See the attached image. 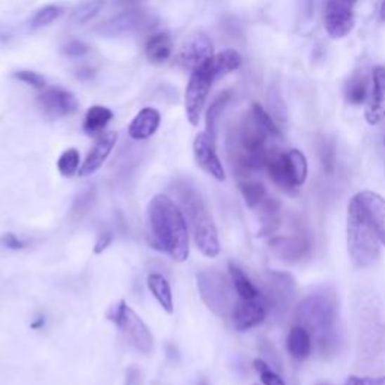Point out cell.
I'll use <instances>...</instances> for the list:
<instances>
[{"label": "cell", "mask_w": 385, "mask_h": 385, "mask_svg": "<svg viewBox=\"0 0 385 385\" xmlns=\"http://www.w3.org/2000/svg\"><path fill=\"white\" fill-rule=\"evenodd\" d=\"M296 325L306 328L322 355L334 354L340 344L339 301L336 294L322 289L307 295L295 312Z\"/></svg>", "instance_id": "6da1fadb"}, {"label": "cell", "mask_w": 385, "mask_h": 385, "mask_svg": "<svg viewBox=\"0 0 385 385\" xmlns=\"http://www.w3.org/2000/svg\"><path fill=\"white\" fill-rule=\"evenodd\" d=\"M148 221L157 244L175 262L190 256L188 223L176 203L166 195H155L148 205Z\"/></svg>", "instance_id": "7a4b0ae2"}, {"label": "cell", "mask_w": 385, "mask_h": 385, "mask_svg": "<svg viewBox=\"0 0 385 385\" xmlns=\"http://www.w3.org/2000/svg\"><path fill=\"white\" fill-rule=\"evenodd\" d=\"M175 192L181 209H183L187 218L188 228L191 229L196 247L207 258H216L220 253L218 232L212 217L209 216L205 202L202 200L196 188L185 183V181H179L175 184Z\"/></svg>", "instance_id": "3957f363"}, {"label": "cell", "mask_w": 385, "mask_h": 385, "mask_svg": "<svg viewBox=\"0 0 385 385\" xmlns=\"http://www.w3.org/2000/svg\"><path fill=\"white\" fill-rule=\"evenodd\" d=\"M346 235L349 258L358 268H367L379 259V238L355 196L348 207Z\"/></svg>", "instance_id": "277c9868"}, {"label": "cell", "mask_w": 385, "mask_h": 385, "mask_svg": "<svg viewBox=\"0 0 385 385\" xmlns=\"http://www.w3.org/2000/svg\"><path fill=\"white\" fill-rule=\"evenodd\" d=\"M197 289L202 301L214 315L220 318L232 316L237 301L233 298V285L226 275L214 270L202 271L197 274Z\"/></svg>", "instance_id": "5b68a950"}, {"label": "cell", "mask_w": 385, "mask_h": 385, "mask_svg": "<svg viewBox=\"0 0 385 385\" xmlns=\"http://www.w3.org/2000/svg\"><path fill=\"white\" fill-rule=\"evenodd\" d=\"M107 319L113 322L117 328L130 340V344L142 354H151L154 349V337L151 329L143 322L142 318L138 316L134 310L128 306L125 301H119L115 304Z\"/></svg>", "instance_id": "8992f818"}, {"label": "cell", "mask_w": 385, "mask_h": 385, "mask_svg": "<svg viewBox=\"0 0 385 385\" xmlns=\"http://www.w3.org/2000/svg\"><path fill=\"white\" fill-rule=\"evenodd\" d=\"M378 307L372 299L360 307V348L370 358L381 357L385 349V325Z\"/></svg>", "instance_id": "52a82bcc"}, {"label": "cell", "mask_w": 385, "mask_h": 385, "mask_svg": "<svg viewBox=\"0 0 385 385\" xmlns=\"http://www.w3.org/2000/svg\"><path fill=\"white\" fill-rule=\"evenodd\" d=\"M214 81H216V79H214V74L211 70V60L207 65H203L191 72V77L185 91V113L188 122L192 126L199 125L202 109L203 105H205L207 96Z\"/></svg>", "instance_id": "ba28073f"}, {"label": "cell", "mask_w": 385, "mask_h": 385, "mask_svg": "<svg viewBox=\"0 0 385 385\" xmlns=\"http://www.w3.org/2000/svg\"><path fill=\"white\" fill-rule=\"evenodd\" d=\"M295 280L287 273H270L265 280V301L275 315L283 316L292 306Z\"/></svg>", "instance_id": "9c48e42d"}, {"label": "cell", "mask_w": 385, "mask_h": 385, "mask_svg": "<svg viewBox=\"0 0 385 385\" xmlns=\"http://www.w3.org/2000/svg\"><path fill=\"white\" fill-rule=\"evenodd\" d=\"M157 23V20L152 14L146 11H125V13L109 18L104 23H100L95 27V32H98L103 37H121L133 34L137 30H143L152 27Z\"/></svg>", "instance_id": "30bf717a"}, {"label": "cell", "mask_w": 385, "mask_h": 385, "mask_svg": "<svg viewBox=\"0 0 385 385\" xmlns=\"http://www.w3.org/2000/svg\"><path fill=\"white\" fill-rule=\"evenodd\" d=\"M354 5L349 0H327L324 6V27L331 38H345L354 29Z\"/></svg>", "instance_id": "8fae6325"}, {"label": "cell", "mask_w": 385, "mask_h": 385, "mask_svg": "<svg viewBox=\"0 0 385 385\" xmlns=\"http://www.w3.org/2000/svg\"><path fill=\"white\" fill-rule=\"evenodd\" d=\"M192 151H195L196 163L203 172H207L217 181L226 179V174H224L216 149V138L211 137L207 131L199 133L195 138V143H192Z\"/></svg>", "instance_id": "7c38bea8"}, {"label": "cell", "mask_w": 385, "mask_h": 385, "mask_svg": "<svg viewBox=\"0 0 385 385\" xmlns=\"http://www.w3.org/2000/svg\"><path fill=\"white\" fill-rule=\"evenodd\" d=\"M39 109L47 119H59L72 113L79 109V103L71 92L59 88H50L38 96Z\"/></svg>", "instance_id": "4fadbf2b"}, {"label": "cell", "mask_w": 385, "mask_h": 385, "mask_svg": "<svg viewBox=\"0 0 385 385\" xmlns=\"http://www.w3.org/2000/svg\"><path fill=\"white\" fill-rule=\"evenodd\" d=\"M214 58V47L211 39L203 34L190 35L179 50V63L184 68L195 71Z\"/></svg>", "instance_id": "5bb4252c"}, {"label": "cell", "mask_w": 385, "mask_h": 385, "mask_svg": "<svg viewBox=\"0 0 385 385\" xmlns=\"http://www.w3.org/2000/svg\"><path fill=\"white\" fill-rule=\"evenodd\" d=\"M266 313H268V306H266L263 295L253 299L240 298V301L235 304L230 319L235 329L249 331L262 324L266 318Z\"/></svg>", "instance_id": "9a60e30c"}, {"label": "cell", "mask_w": 385, "mask_h": 385, "mask_svg": "<svg viewBox=\"0 0 385 385\" xmlns=\"http://www.w3.org/2000/svg\"><path fill=\"white\" fill-rule=\"evenodd\" d=\"M270 247L275 256L285 262H299L312 252V241L306 235H292V237H277L270 241Z\"/></svg>", "instance_id": "2e32d148"}, {"label": "cell", "mask_w": 385, "mask_h": 385, "mask_svg": "<svg viewBox=\"0 0 385 385\" xmlns=\"http://www.w3.org/2000/svg\"><path fill=\"white\" fill-rule=\"evenodd\" d=\"M265 170L268 172L273 183L283 192H286V195H291V196L298 195L299 188L294 184L291 172H289L286 152L277 151V149H271V151H268V157H266V162H265Z\"/></svg>", "instance_id": "e0dca14e"}, {"label": "cell", "mask_w": 385, "mask_h": 385, "mask_svg": "<svg viewBox=\"0 0 385 385\" xmlns=\"http://www.w3.org/2000/svg\"><path fill=\"white\" fill-rule=\"evenodd\" d=\"M355 197L366 212L377 237L385 245V199L373 191H361Z\"/></svg>", "instance_id": "ac0fdd59"}, {"label": "cell", "mask_w": 385, "mask_h": 385, "mask_svg": "<svg viewBox=\"0 0 385 385\" xmlns=\"http://www.w3.org/2000/svg\"><path fill=\"white\" fill-rule=\"evenodd\" d=\"M116 142H117V133L110 131L100 136L98 141L95 142L93 148L91 149V152L88 154L86 159H84V163L81 164L79 170V176L86 178L93 175L95 172H98L101 166L105 163L107 157L110 155Z\"/></svg>", "instance_id": "d6986e66"}, {"label": "cell", "mask_w": 385, "mask_h": 385, "mask_svg": "<svg viewBox=\"0 0 385 385\" xmlns=\"http://www.w3.org/2000/svg\"><path fill=\"white\" fill-rule=\"evenodd\" d=\"M372 100L365 112L369 125H379L385 119V65L373 68Z\"/></svg>", "instance_id": "ffe728a7"}, {"label": "cell", "mask_w": 385, "mask_h": 385, "mask_svg": "<svg viewBox=\"0 0 385 385\" xmlns=\"http://www.w3.org/2000/svg\"><path fill=\"white\" fill-rule=\"evenodd\" d=\"M159 122H162V116H159L158 110L152 109V107H145L128 126V134L134 141H146L157 133Z\"/></svg>", "instance_id": "44dd1931"}, {"label": "cell", "mask_w": 385, "mask_h": 385, "mask_svg": "<svg viewBox=\"0 0 385 385\" xmlns=\"http://www.w3.org/2000/svg\"><path fill=\"white\" fill-rule=\"evenodd\" d=\"M286 348L289 355L296 361H304L313 351V340L308 331L301 325H295L289 331L286 337Z\"/></svg>", "instance_id": "7402d4cb"}, {"label": "cell", "mask_w": 385, "mask_h": 385, "mask_svg": "<svg viewBox=\"0 0 385 385\" xmlns=\"http://www.w3.org/2000/svg\"><path fill=\"white\" fill-rule=\"evenodd\" d=\"M280 202L275 197L266 196V199L261 203V205L256 208L259 212V218H261V235L265 237V235H273L280 226Z\"/></svg>", "instance_id": "603a6c76"}, {"label": "cell", "mask_w": 385, "mask_h": 385, "mask_svg": "<svg viewBox=\"0 0 385 385\" xmlns=\"http://www.w3.org/2000/svg\"><path fill=\"white\" fill-rule=\"evenodd\" d=\"M172 38H170L167 34H155L151 38L148 39L145 53L148 60L154 63V65H162L169 58L172 56Z\"/></svg>", "instance_id": "cb8c5ba5"}, {"label": "cell", "mask_w": 385, "mask_h": 385, "mask_svg": "<svg viewBox=\"0 0 385 385\" xmlns=\"http://www.w3.org/2000/svg\"><path fill=\"white\" fill-rule=\"evenodd\" d=\"M148 289L151 291L154 298L158 301V304L163 307L164 312L169 315L174 313V295H172V287L167 279L162 274H149L146 279Z\"/></svg>", "instance_id": "d4e9b609"}, {"label": "cell", "mask_w": 385, "mask_h": 385, "mask_svg": "<svg viewBox=\"0 0 385 385\" xmlns=\"http://www.w3.org/2000/svg\"><path fill=\"white\" fill-rule=\"evenodd\" d=\"M242 65V56L237 50H224L211 59V70L214 79L218 80L228 74L237 71Z\"/></svg>", "instance_id": "484cf974"}, {"label": "cell", "mask_w": 385, "mask_h": 385, "mask_svg": "<svg viewBox=\"0 0 385 385\" xmlns=\"http://www.w3.org/2000/svg\"><path fill=\"white\" fill-rule=\"evenodd\" d=\"M113 119V112L104 105H92L86 112L83 122V130L88 136H98Z\"/></svg>", "instance_id": "4316f807"}, {"label": "cell", "mask_w": 385, "mask_h": 385, "mask_svg": "<svg viewBox=\"0 0 385 385\" xmlns=\"http://www.w3.org/2000/svg\"><path fill=\"white\" fill-rule=\"evenodd\" d=\"M229 275H230V282L233 285L235 292H237V295L241 299H253L262 295L259 292V289L252 283L249 277L245 275L240 266L235 265L233 262L229 263Z\"/></svg>", "instance_id": "83f0119b"}, {"label": "cell", "mask_w": 385, "mask_h": 385, "mask_svg": "<svg viewBox=\"0 0 385 385\" xmlns=\"http://www.w3.org/2000/svg\"><path fill=\"white\" fill-rule=\"evenodd\" d=\"M367 93V80L361 72H355L345 84V98L352 105L365 104Z\"/></svg>", "instance_id": "f1b7e54d"}, {"label": "cell", "mask_w": 385, "mask_h": 385, "mask_svg": "<svg viewBox=\"0 0 385 385\" xmlns=\"http://www.w3.org/2000/svg\"><path fill=\"white\" fill-rule=\"evenodd\" d=\"M240 191L250 209L258 208L266 199V196H268V192H266V188L262 183H259V181H252L249 178L241 179Z\"/></svg>", "instance_id": "f546056e"}, {"label": "cell", "mask_w": 385, "mask_h": 385, "mask_svg": "<svg viewBox=\"0 0 385 385\" xmlns=\"http://www.w3.org/2000/svg\"><path fill=\"white\" fill-rule=\"evenodd\" d=\"M286 158L294 184L299 188L306 183L308 174L306 155L301 151H298V149H291V151H286Z\"/></svg>", "instance_id": "4dcf8cb0"}, {"label": "cell", "mask_w": 385, "mask_h": 385, "mask_svg": "<svg viewBox=\"0 0 385 385\" xmlns=\"http://www.w3.org/2000/svg\"><path fill=\"white\" fill-rule=\"evenodd\" d=\"M230 100V91H224L217 95V98L212 101L209 105V109L207 112V133L217 138V126H218V119L224 110V107L228 105Z\"/></svg>", "instance_id": "1f68e13d"}, {"label": "cell", "mask_w": 385, "mask_h": 385, "mask_svg": "<svg viewBox=\"0 0 385 385\" xmlns=\"http://www.w3.org/2000/svg\"><path fill=\"white\" fill-rule=\"evenodd\" d=\"M80 154L76 148L63 151L58 159V170L63 178H72L80 170Z\"/></svg>", "instance_id": "d6a6232c"}, {"label": "cell", "mask_w": 385, "mask_h": 385, "mask_svg": "<svg viewBox=\"0 0 385 385\" xmlns=\"http://www.w3.org/2000/svg\"><path fill=\"white\" fill-rule=\"evenodd\" d=\"M63 14V9L58 5H47L44 8L38 9L37 13L32 15L29 26L30 29H39L51 25L53 21H56Z\"/></svg>", "instance_id": "836d02e7"}, {"label": "cell", "mask_w": 385, "mask_h": 385, "mask_svg": "<svg viewBox=\"0 0 385 385\" xmlns=\"http://www.w3.org/2000/svg\"><path fill=\"white\" fill-rule=\"evenodd\" d=\"M104 6V0H89V2L81 4L79 8L74 9L71 15V23L74 25H84L92 20L96 14L100 13Z\"/></svg>", "instance_id": "e575fe53"}, {"label": "cell", "mask_w": 385, "mask_h": 385, "mask_svg": "<svg viewBox=\"0 0 385 385\" xmlns=\"http://www.w3.org/2000/svg\"><path fill=\"white\" fill-rule=\"evenodd\" d=\"M250 115L263 126V130L268 133V136L279 137V138L282 137V131H280V128L277 126L274 117H271V115L266 112L261 104H258V103L252 104Z\"/></svg>", "instance_id": "d590c367"}, {"label": "cell", "mask_w": 385, "mask_h": 385, "mask_svg": "<svg viewBox=\"0 0 385 385\" xmlns=\"http://www.w3.org/2000/svg\"><path fill=\"white\" fill-rule=\"evenodd\" d=\"M319 159L320 164H322L324 172L331 176L334 175L336 170V148L327 138L319 143Z\"/></svg>", "instance_id": "8d00e7d4"}, {"label": "cell", "mask_w": 385, "mask_h": 385, "mask_svg": "<svg viewBox=\"0 0 385 385\" xmlns=\"http://www.w3.org/2000/svg\"><path fill=\"white\" fill-rule=\"evenodd\" d=\"M253 366H254L256 372L259 373L261 381L263 385H286L279 373H275L263 360H259V358L254 360Z\"/></svg>", "instance_id": "74e56055"}, {"label": "cell", "mask_w": 385, "mask_h": 385, "mask_svg": "<svg viewBox=\"0 0 385 385\" xmlns=\"http://www.w3.org/2000/svg\"><path fill=\"white\" fill-rule=\"evenodd\" d=\"M14 77L20 81H23L29 86L35 88V89H44L46 88V79L39 76L38 72L34 71H18L14 74Z\"/></svg>", "instance_id": "f35d334b"}, {"label": "cell", "mask_w": 385, "mask_h": 385, "mask_svg": "<svg viewBox=\"0 0 385 385\" xmlns=\"http://www.w3.org/2000/svg\"><path fill=\"white\" fill-rule=\"evenodd\" d=\"M270 107L273 109L274 117H275L277 121H280V122H286V117H287L286 105H285V101L282 100L280 93L277 92L275 89H273V91L270 92Z\"/></svg>", "instance_id": "ab89813d"}, {"label": "cell", "mask_w": 385, "mask_h": 385, "mask_svg": "<svg viewBox=\"0 0 385 385\" xmlns=\"http://www.w3.org/2000/svg\"><path fill=\"white\" fill-rule=\"evenodd\" d=\"M86 53H89V46L79 39H71L63 46V55H67L68 58H81Z\"/></svg>", "instance_id": "60d3db41"}, {"label": "cell", "mask_w": 385, "mask_h": 385, "mask_svg": "<svg viewBox=\"0 0 385 385\" xmlns=\"http://www.w3.org/2000/svg\"><path fill=\"white\" fill-rule=\"evenodd\" d=\"M0 244L4 245V247L9 249V250H14V252H18V250H23L27 247V242L25 240L18 238L15 233L13 232H6L4 233L2 237H0Z\"/></svg>", "instance_id": "b9f144b4"}, {"label": "cell", "mask_w": 385, "mask_h": 385, "mask_svg": "<svg viewBox=\"0 0 385 385\" xmlns=\"http://www.w3.org/2000/svg\"><path fill=\"white\" fill-rule=\"evenodd\" d=\"M344 385H385V375L382 377H348Z\"/></svg>", "instance_id": "7bdbcfd3"}, {"label": "cell", "mask_w": 385, "mask_h": 385, "mask_svg": "<svg viewBox=\"0 0 385 385\" xmlns=\"http://www.w3.org/2000/svg\"><path fill=\"white\" fill-rule=\"evenodd\" d=\"M112 242H113V233H112V232H104V233L100 235L98 241L95 242V249H93V252H95L96 254H100V253H103L107 247H109V245H110Z\"/></svg>", "instance_id": "ee69618b"}, {"label": "cell", "mask_w": 385, "mask_h": 385, "mask_svg": "<svg viewBox=\"0 0 385 385\" xmlns=\"http://www.w3.org/2000/svg\"><path fill=\"white\" fill-rule=\"evenodd\" d=\"M298 8H299V13H301V17H304L306 20H310L313 17V9H315L313 0H298Z\"/></svg>", "instance_id": "f6af8a7d"}, {"label": "cell", "mask_w": 385, "mask_h": 385, "mask_svg": "<svg viewBox=\"0 0 385 385\" xmlns=\"http://www.w3.org/2000/svg\"><path fill=\"white\" fill-rule=\"evenodd\" d=\"M44 324H46V320H44V318H38L37 320H34V322H32V324H30V327H32V328H34V329H39V328H42V327H44Z\"/></svg>", "instance_id": "bcb514c9"}, {"label": "cell", "mask_w": 385, "mask_h": 385, "mask_svg": "<svg viewBox=\"0 0 385 385\" xmlns=\"http://www.w3.org/2000/svg\"><path fill=\"white\" fill-rule=\"evenodd\" d=\"M379 20L382 23H385V0H382L381 8H379Z\"/></svg>", "instance_id": "7dc6e473"}, {"label": "cell", "mask_w": 385, "mask_h": 385, "mask_svg": "<svg viewBox=\"0 0 385 385\" xmlns=\"http://www.w3.org/2000/svg\"><path fill=\"white\" fill-rule=\"evenodd\" d=\"M117 2H119V4H128V5H131V4L141 2V0H117Z\"/></svg>", "instance_id": "c3c4849f"}, {"label": "cell", "mask_w": 385, "mask_h": 385, "mask_svg": "<svg viewBox=\"0 0 385 385\" xmlns=\"http://www.w3.org/2000/svg\"><path fill=\"white\" fill-rule=\"evenodd\" d=\"M197 385H209V384H208L207 379H200V381L197 382Z\"/></svg>", "instance_id": "681fc988"}, {"label": "cell", "mask_w": 385, "mask_h": 385, "mask_svg": "<svg viewBox=\"0 0 385 385\" xmlns=\"http://www.w3.org/2000/svg\"><path fill=\"white\" fill-rule=\"evenodd\" d=\"M349 2H352V4H355V2H357V0H349Z\"/></svg>", "instance_id": "f907efd6"}, {"label": "cell", "mask_w": 385, "mask_h": 385, "mask_svg": "<svg viewBox=\"0 0 385 385\" xmlns=\"http://www.w3.org/2000/svg\"><path fill=\"white\" fill-rule=\"evenodd\" d=\"M319 385H327V384H319Z\"/></svg>", "instance_id": "816d5d0a"}, {"label": "cell", "mask_w": 385, "mask_h": 385, "mask_svg": "<svg viewBox=\"0 0 385 385\" xmlns=\"http://www.w3.org/2000/svg\"><path fill=\"white\" fill-rule=\"evenodd\" d=\"M384 145H385V137H384Z\"/></svg>", "instance_id": "f5cc1de1"}, {"label": "cell", "mask_w": 385, "mask_h": 385, "mask_svg": "<svg viewBox=\"0 0 385 385\" xmlns=\"http://www.w3.org/2000/svg\"><path fill=\"white\" fill-rule=\"evenodd\" d=\"M253 385H258V384H253Z\"/></svg>", "instance_id": "db71d44e"}]
</instances>
